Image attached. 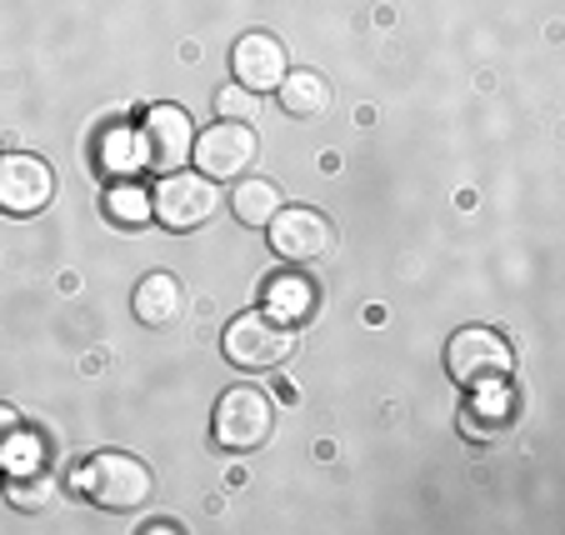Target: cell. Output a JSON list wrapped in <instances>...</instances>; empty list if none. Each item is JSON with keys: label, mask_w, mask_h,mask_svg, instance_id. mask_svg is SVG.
Instances as JSON below:
<instances>
[{"label": "cell", "mask_w": 565, "mask_h": 535, "mask_svg": "<svg viewBox=\"0 0 565 535\" xmlns=\"http://www.w3.org/2000/svg\"><path fill=\"white\" fill-rule=\"evenodd\" d=\"M96 165L106 175H130L140 165V156H136V130H126V126H106L100 130V140H96Z\"/></svg>", "instance_id": "cell-17"}, {"label": "cell", "mask_w": 565, "mask_h": 535, "mask_svg": "<svg viewBox=\"0 0 565 535\" xmlns=\"http://www.w3.org/2000/svg\"><path fill=\"white\" fill-rule=\"evenodd\" d=\"M521 420V396H515L505 381H491V386H470V400L460 406V436L476 440V446H495L505 440Z\"/></svg>", "instance_id": "cell-9"}, {"label": "cell", "mask_w": 565, "mask_h": 535, "mask_svg": "<svg viewBox=\"0 0 565 535\" xmlns=\"http://www.w3.org/2000/svg\"><path fill=\"white\" fill-rule=\"evenodd\" d=\"M256 156H260V140L250 130V120H215L191 146V161L201 165L205 181H241L256 165Z\"/></svg>", "instance_id": "cell-6"}, {"label": "cell", "mask_w": 565, "mask_h": 535, "mask_svg": "<svg viewBox=\"0 0 565 535\" xmlns=\"http://www.w3.org/2000/svg\"><path fill=\"white\" fill-rule=\"evenodd\" d=\"M231 71H235V86L256 90V96H266V90H276L280 81H286L290 61H286V45L276 41V35L266 31H250L235 41L231 51Z\"/></svg>", "instance_id": "cell-11"}, {"label": "cell", "mask_w": 565, "mask_h": 535, "mask_svg": "<svg viewBox=\"0 0 565 535\" xmlns=\"http://www.w3.org/2000/svg\"><path fill=\"white\" fill-rule=\"evenodd\" d=\"M21 416H15L11 406H0V471H6V456H11V446H15V436H21Z\"/></svg>", "instance_id": "cell-20"}, {"label": "cell", "mask_w": 565, "mask_h": 535, "mask_svg": "<svg viewBox=\"0 0 565 535\" xmlns=\"http://www.w3.org/2000/svg\"><path fill=\"white\" fill-rule=\"evenodd\" d=\"M136 321L140 325H150V331H166V325H175L181 321V311H185V290H181V280L171 276V270H150L146 280L136 286Z\"/></svg>", "instance_id": "cell-12"}, {"label": "cell", "mask_w": 565, "mask_h": 535, "mask_svg": "<svg viewBox=\"0 0 565 535\" xmlns=\"http://www.w3.org/2000/svg\"><path fill=\"white\" fill-rule=\"evenodd\" d=\"M270 250L290 266H310V260H326L335 250V225L331 215L310 211V205H280L270 215Z\"/></svg>", "instance_id": "cell-7"}, {"label": "cell", "mask_w": 565, "mask_h": 535, "mask_svg": "<svg viewBox=\"0 0 565 535\" xmlns=\"http://www.w3.org/2000/svg\"><path fill=\"white\" fill-rule=\"evenodd\" d=\"M221 351L235 371H276V365L290 361V351H296V331L266 311H246L225 325Z\"/></svg>", "instance_id": "cell-2"}, {"label": "cell", "mask_w": 565, "mask_h": 535, "mask_svg": "<svg viewBox=\"0 0 565 535\" xmlns=\"http://www.w3.org/2000/svg\"><path fill=\"white\" fill-rule=\"evenodd\" d=\"M150 205H156V221L166 231H201L215 215L221 195H215V181H205V175L171 171V175H160V185L150 191Z\"/></svg>", "instance_id": "cell-8"}, {"label": "cell", "mask_w": 565, "mask_h": 535, "mask_svg": "<svg viewBox=\"0 0 565 535\" xmlns=\"http://www.w3.org/2000/svg\"><path fill=\"white\" fill-rule=\"evenodd\" d=\"M515 365L511 345H505L501 331H486V325H466L446 341V371L456 386H491V381H505Z\"/></svg>", "instance_id": "cell-4"}, {"label": "cell", "mask_w": 565, "mask_h": 535, "mask_svg": "<svg viewBox=\"0 0 565 535\" xmlns=\"http://www.w3.org/2000/svg\"><path fill=\"white\" fill-rule=\"evenodd\" d=\"M55 201V171L41 156H0V211L6 215H41Z\"/></svg>", "instance_id": "cell-10"}, {"label": "cell", "mask_w": 565, "mask_h": 535, "mask_svg": "<svg viewBox=\"0 0 565 535\" xmlns=\"http://www.w3.org/2000/svg\"><path fill=\"white\" fill-rule=\"evenodd\" d=\"M191 146H195V126H191V116H185L181 106H150L146 116H140V126H136L140 165L171 175V171H181V165L191 161Z\"/></svg>", "instance_id": "cell-5"}, {"label": "cell", "mask_w": 565, "mask_h": 535, "mask_svg": "<svg viewBox=\"0 0 565 535\" xmlns=\"http://www.w3.org/2000/svg\"><path fill=\"white\" fill-rule=\"evenodd\" d=\"M100 211H106L110 225H126V231H140V225L156 221L150 191H146V185H136L130 175H120V181L106 185V201H100Z\"/></svg>", "instance_id": "cell-15"}, {"label": "cell", "mask_w": 565, "mask_h": 535, "mask_svg": "<svg viewBox=\"0 0 565 535\" xmlns=\"http://www.w3.org/2000/svg\"><path fill=\"white\" fill-rule=\"evenodd\" d=\"M276 430V406H270L266 390L256 386H231L221 400H215V416H211V436L215 446L225 450H256L270 440Z\"/></svg>", "instance_id": "cell-3"}, {"label": "cell", "mask_w": 565, "mask_h": 535, "mask_svg": "<svg viewBox=\"0 0 565 535\" xmlns=\"http://www.w3.org/2000/svg\"><path fill=\"white\" fill-rule=\"evenodd\" d=\"M280 191L270 181H260V175H241V185L231 191V211L235 221L246 225V231H260V225H270V215L280 211Z\"/></svg>", "instance_id": "cell-16"}, {"label": "cell", "mask_w": 565, "mask_h": 535, "mask_svg": "<svg viewBox=\"0 0 565 535\" xmlns=\"http://www.w3.org/2000/svg\"><path fill=\"white\" fill-rule=\"evenodd\" d=\"M71 491L86 495L90 505H100V511H140V505L150 501V491H156V481H150V466L136 461V456H126V450H96L90 461H81L71 471Z\"/></svg>", "instance_id": "cell-1"}, {"label": "cell", "mask_w": 565, "mask_h": 535, "mask_svg": "<svg viewBox=\"0 0 565 535\" xmlns=\"http://www.w3.org/2000/svg\"><path fill=\"white\" fill-rule=\"evenodd\" d=\"M316 306H320V290H316V280H310V276H276V280H266V315H276V321L300 325V321H310V315H316Z\"/></svg>", "instance_id": "cell-14"}, {"label": "cell", "mask_w": 565, "mask_h": 535, "mask_svg": "<svg viewBox=\"0 0 565 535\" xmlns=\"http://www.w3.org/2000/svg\"><path fill=\"white\" fill-rule=\"evenodd\" d=\"M51 495H55V475L45 471V466L21 471V475H6V501H11L15 511H41Z\"/></svg>", "instance_id": "cell-18"}, {"label": "cell", "mask_w": 565, "mask_h": 535, "mask_svg": "<svg viewBox=\"0 0 565 535\" xmlns=\"http://www.w3.org/2000/svg\"><path fill=\"white\" fill-rule=\"evenodd\" d=\"M215 110H221V120H256V90L221 86L215 90Z\"/></svg>", "instance_id": "cell-19"}, {"label": "cell", "mask_w": 565, "mask_h": 535, "mask_svg": "<svg viewBox=\"0 0 565 535\" xmlns=\"http://www.w3.org/2000/svg\"><path fill=\"white\" fill-rule=\"evenodd\" d=\"M280 96V110H286L290 120H320L326 110H331V81L320 71H286V81L276 86Z\"/></svg>", "instance_id": "cell-13"}]
</instances>
